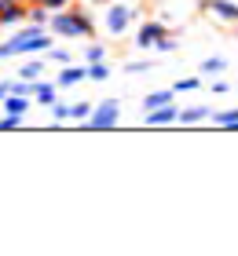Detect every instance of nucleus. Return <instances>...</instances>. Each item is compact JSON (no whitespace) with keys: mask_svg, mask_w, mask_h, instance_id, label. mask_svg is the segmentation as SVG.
<instances>
[{"mask_svg":"<svg viewBox=\"0 0 238 256\" xmlns=\"http://www.w3.org/2000/svg\"><path fill=\"white\" fill-rule=\"evenodd\" d=\"M212 92H216V96H223V92H231V84H227V80H212Z\"/></svg>","mask_w":238,"mask_h":256,"instance_id":"nucleus-28","label":"nucleus"},{"mask_svg":"<svg viewBox=\"0 0 238 256\" xmlns=\"http://www.w3.org/2000/svg\"><path fill=\"white\" fill-rule=\"evenodd\" d=\"M26 18L33 22V26H48V18H52V11H48L44 4H30V8H26Z\"/></svg>","mask_w":238,"mask_h":256,"instance_id":"nucleus-16","label":"nucleus"},{"mask_svg":"<svg viewBox=\"0 0 238 256\" xmlns=\"http://www.w3.org/2000/svg\"><path fill=\"white\" fill-rule=\"evenodd\" d=\"M48 110H52V121H70V102H59L55 99Z\"/></svg>","mask_w":238,"mask_h":256,"instance_id":"nucleus-23","label":"nucleus"},{"mask_svg":"<svg viewBox=\"0 0 238 256\" xmlns=\"http://www.w3.org/2000/svg\"><path fill=\"white\" fill-rule=\"evenodd\" d=\"M165 33H169V26H165V22H143V26L136 30V48L139 52H150L154 44H158Z\"/></svg>","mask_w":238,"mask_h":256,"instance_id":"nucleus-6","label":"nucleus"},{"mask_svg":"<svg viewBox=\"0 0 238 256\" xmlns=\"http://www.w3.org/2000/svg\"><path fill=\"white\" fill-rule=\"evenodd\" d=\"M22 124V114H8V118H0V132H15Z\"/></svg>","mask_w":238,"mask_h":256,"instance_id":"nucleus-24","label":"nucleus"},{"mask_svg":"<svg viewBox=\"0 0 238 256\" xmlns=\"http://www.w3.org/2000/svg\"><path fill=\"white\" fill-rule=\"evenodd\" d=\"M143 70H150L147 59H136V62H125V74H143Z\"/></svg>","mask_w":238,"mask_h":256,"instance_id":"nucleus-26","label":"nucleus"},{"mask_svg":"<svg viewBox=\"0 0 238 256\" xmlns=\"http://www.w3.org/2000/svg\"><path fill=\"white\" fill-rule=\"evenodd\" d=\"M198 88H201V77H180V80L172 84L176 96H180V92H198Z\"/></svg>","mask_w":238,"mask_h":256,"instance_id":"nucleus-19","label":"nucleus"},{"mask_svg":"<svg viewBox=\"0 0 238 256\" xmlns=\"http://www.w3.org/2000/svg\"><path fill=\"white\" fill-rule=\"evenodd\" d=\"M212 124H220V128H238V110H212Z\"/></svg>","mask_w":238,"mask_h":256,"instance_id":"nucleus-15","label":"nucleus"},{"mask_svg":"<svg viewBox=\"0 0 238 256\" xmlns=\"http://www.w3.org/2000/svg\"><path fill=\"white\" fill-rule=\"evenodd\" d=\"M48 59L59 62V66H70V62H74V55H70L66 48H48Z\"/></svg>","mask_w":238,"mask_h":256,"instance_id":"nucleus-22","label":"nucleus"},{"mask_svg":"<svg viewBox=\"0 0 238 256\" xmlns=\"http://www.w3.org/2000/svg\"><path fill=\"white\" fill-rule=\"evenodd\" d=\"M92 4H99V8H106V4H114V0H92Z\"/></svg>","mask_w":238,"mask_h":256,"instance_id":"nucleus-30","label":"nucleus"},{"mask_svg":"<svg viewBox=\"0 0 238 256\" xmlns=\"http://www.w3.org/2000/svg\"><path fill=\"white\" fill-rule=\"evenodd\" d=\"M41 74H44V62L41 59H30V62L19 66V77H26V80H41Z\"/></svg>","mask_w":238,"mask_h":256,"instance_id":"nucleus-17","label":"nucleus"},{"mask_svg":"<svg viewBox=\"0 0 238 256\" xmlns=\"http://www.w3.org/2000/svg\"><path fill=\"white\" fill-rule=\"evenodd\" d=\"M30 96H11V92H8V99H4V110L8 114H22V118H26V110H30Z\"/></svg>","mask_w":238,"mask_h":256,"instance_id":"nucleus-13","label":"nucleus"},{"mask_svg":"<svg viewBox=\"0 0 238 256\" xmlns=\"http://www.w3.org/2000/svg\"><path fill=\"white\" fill-rule=\"evenodd\" d=\"M22 18H26V8H22L19 0H15V4H8L4 11H0V26H15V22H22Z\"/></svg>","mask_w":238,"mask_h":256,"instance_id":"nucleus-11","label":"nucleus"},{"mask_svg":"<svg viewBox=\"0 0 238 256\" xmlns=\"http://www.w3.org/2000/svg\"><path fill=\"white\" fill-rule=\"evenodd\" d=\"M8 92H11V80H0V102L8 99Z\"/></svg>","mask_w":238,"mask_h":256,"instance_id":"nucleus-29","label":"nucleus"},{"mask_svg":"<svg viewBox=\"0 0 238 256\" xmlns=\"http://www.w3.org/2000/svg\"><path fill=\"white\" fill-rule=\"evenodd\" d=\"M209 118H212L209 106H180V124H201Z\"/></svg>","mask_w":238,"mask_h":256,"instance_id":"nucleus-10","label":"nucleus"},{"mask_svg":"<svg viewBox=\"0 0 238 256\" xmlns=\"http://www.w3.org/2000/svg\"><path fill=\"white\" fill-rule=\"evenodd\" d=\"M132 18H136V8L125 4V0H114V4H106V18L103 26L110 37H125L128 30H132Z\"/></svg>","mask_w":238,"mask_h":256,"instance_id":"nucleus-3","label":"nucleus"},{"mask_svg":"<svg viewBox=\"0 0 238 256\" xmlns=\"http://www.w3.org/2000/svg\"><path fill=\"white\" fill-rule=\"evenodd\" d=\"M48 30L59 33V37H85V40H95V22H92L88 11H81V8L52 11V18H48Z\"/></svg>","mask_w":238,"mask_h":256,"instance_id":"nucleus-1","label":"nucleus"},{"mask_svg":"<svg viewBox=\"0 0 238 256\" xmlns=\"http://www.w3.org/2000/svg\"><path fill=\"white\" fill-rule=\"evenodd\" d=\"M154 48H158V52H176V37H172V33H165V37L154 44Z\"/></svg>","mask_w":238,"mask_h":256,"instance_id":"nucleus-25","label":"nucleus"},{"mask_svg":"<svg viewBox=\"0 0 238 256\" xmlns=\"http://www.w3.org/2000/svg\"><path fill=\"white\" fill-rule=\"evenodd\" d=\"M41 4L48 8V11H63V8H70L74 0H41Z\"/></svg>","mask_w":238,"mask_h":256,"instance_id":"nucleus-27","label":"nucleus"},{"mask_svg":"<svg viewBox=\"0 0 238 256\" xmlns=\"http://www.w3.org/2000/svg\"><path fill=\"white\" fill-rule=\"evenodd\" d=\"M117 121H121V102L117 99H103L99 106H92V118L85 121V128L106 132V128H117Z\"/></svg>","mask_w":238,"mask_h":256,"instance_id":"nucleus-4","label":"nucleus"},{"mask_svg":"<svg viewBox=\"0 0 238 256\" xmlns=\"http://www.w3.org/2000/svg\"><path fill=\"white\" fill-rule=\"evenodd\" d=\"M198 8L205 11V15H212L216 22H223V26H234L238 22V4L234 0H198Z\"/></svg>","mask_w":238,"mask_h":256,"instance_id":"nucleus-5","label":"nucleus"},{"mask_svg":"<svg viewBox=\"0 0 238 256\" xmlns=\"http://www.w3.org/2000/svg\"><path fill=\"white\" fill-rule=\"evenodd\" d=\"M30 4H41V0H30Z\"/></svg>","mask_w":238,"mask_h":256,"instance_id":"nucleus-31","label":"nucleus"},{"mask_svg":"<svg viewBox=\"0 0 238 256\" xmlns=\"http://www.w3.org/2000/svg\"><path fill=\"white\" fill-rule=\"evenodd\" d=\"M55 99H59V84H55V80H37V84H33V102L52 106Z\"/></svg>","mask_w":238,"mask_h":256,"instance_id":"nucleus-9","label":"nucleus"},{"mask_svg":"<svg viewBox=\"0 0 238 256\" xmlns=\"http://www.w3.org/2000/svg\"><path fill=\"white\" fill-rule=\"evenodd\" d=\"M223 70H227V59H220V55H209V59L201 62V77H220Z\"/></svg>","mask_w":238,"mask_h":256,"instance_id":"nucleus-14","label":"nucleus"},{"mask_svg":"<svg viewBox=\"0 0 238 256\" xmlns=\"http://www.w3.org/2000/svg\"><path fill=\"white\" fill-rule=\"evenodd\" d=\"M81 80H88V70L85 66H74V62L59 66V80H55L59 88H74V84H81Z\"/></svg>","mask_w":238,"mask_h":256,"instance_id":"nucleus-8","label":"nucleus"},{"mask_svg":"<svg viewBox=\"0 0 238 256\" xmlns=\"http://www.w3.org/2000/svg\"><path fill=\"white\" fill-rule=\"evenodd\" d=\"M176 99V92L169 88V92H150V96H143V110H158V106H165V102H172Z\"/></svg>","mask_w":238,"mask_h":256,"instance_id":"nucleus-12","label":"nucleus"},{"mask_svg":"<svg viewBox=\"0 0 238 256\" xmlns=\"http://www.w3.org/2000/svg\"><path fill=\"white\" fill-rule=\"evenodd\" d=\"M85 70H88L92 80H106V77H110V66H106V62H85Z\"/></svg>","mask_w":238,"mask_h":256,"instance_id":"nucleus-20","label":"nucleus"},{"mask_svg":"<svg viewBox=\"0 0 238 256\" xmlns=\"http://www.w3.org/2000/svg\"><path fill=\"white\" fill-rule=\"evenodd\" d=\"M8 55H33V52H48L52 48V33H48V26H22L15 37L4 40Z\"/></svg>","mask_w":238,"mask_h":256,"instance_id":"nucleus-2","label":"nucleus"},{"mask_svg":"<svg viewBox=\"0 0 238 256\" xmlns=\"http://www.w3.org/2000/svg\"><path fill=\"white\" fill-rule=\"evenodd\" d=\"M143 124H150V128H158V124H180V106H176V99L165 102V106H158V110H147Z\"/></svg>","mask_w":238,"mask_h":256,"instance_id":"nucleus-7","label":"nucleus"},{"mask_svg":"<svg viewBox=\"0 0 238 256\" xmlns=\"http://www.w3.org/2000/svg\"><path fill=\"white\" fill-rule=\"evenodd\" d=\"M92 118V102H74L70 106V121H88Z\"/></svg>","mask_w":238,"mask_h":256,"instance_id":"nucleus-21","label":"nucleus"},{"mask_svg":"<svg viewBox=\"0 0 238 256\" xmlns=\"http://www.w3.org/2000/svg\"><path fill=\"white\" fill-rule=\"evenodd\" d=\"M85 62H106V48L99 40H88V52H85Z\"/></svg>","mask_w":238,"mask_h":256,"instance_id":"nucleus-18","label":"nucleus"}]
</instances>
